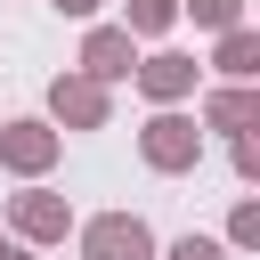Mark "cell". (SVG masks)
<instances>
[{
	"mask_svg": "<svg viewBox=\"0 0 260 260\" xmlns=\"http://www.w3.org/2000/svg\"><path fill=\"white\" fill-rule=\"evenodd\" d=\"M179 16H187L195 32H211V41H219V32H236V24H244V0H179Z\"/></svg>",
	"mask_w": 260,
	"mask_h": 260,
	"instance_id": "cell-11",
	"label": "cell"
},
{
	"mask_svg": "<svg viewBox=\"0 0 260 260\" xmlns=\"http://www.w3.org/2000/svg\"><path fill=\"white\" fill-rule=\"evenodd\" d=\"M65 162V138L41 122V114H8L0 122V171L24 179V187H49V171Z\"/></svg>",
	"mask_w": 260,
	"mask_h": 260,
	"instance_id": "cell-2",
	"label": "cell"
},
{
	"mask_svg": "<svg viewBox=\"0 0 260 260\" xmlns=\"http://www.w3.org/2000/svg\"><path fill=\"white\" fill-rule=\"evenodd\" d=\"M228 162H236L244 187H260V138H228Z\"/></svg>",
	"mask_w": 260,
	"mask_h": 260,
	"instance_id": "cell-14",
	"label": "cell"
},
{
	"mask_svg": "<svg viewBox=\"0 0 260 260\" xmlns=\"http://www.w3.org/2000/svg\"><path fill=\"white\" fill-rule=\"evenodd\" d=\"M130 81H138V98H146V106L162 114V106H187V98L203 89V65H195L187 49H138Z\"/></svg>",
	"mask_w": 260,
	"mask_h": 260,
	"instance_id": "cell-4",
	"label": "cell"
},
{
	"mask_svg": "<svg viewBox=\"0 0 260 260\" xmlns=\"http://www.w3.org/2000/svg\"><path fill=\"white\" fill-rule=\"evenodd\" d=\"M219 244H228V260H236V252H260V195H236V211H228V236H219Z\"/></svg>",
	"mask_w": 260,
	"mask_h": 260,
	"instance_id": "cell-12",
	"label": "cell"
},
{
	"mask_svg": "<svg viewBox=\"0 0 260 260\" xmlns=\"http://www.w3.org/2000/svg\"><path fill=\"white\" fill-rule=\"evenodd\" d=\"M0 260H41V252H24V244H8V252H0Z\"/></svg>",
	"mask_w": 260,
	"mask_h": 260,
	"instance_id": "cell-16",
	"label": "cell"
},
{
	"mask_svg": "<svg viewBox=\"0 0 260 260\" xmlns=\"http://www.w3.org/2000/svg\"><path fill=\"white\" fill-rule=\"evenodd\" d=\"M49 8H57V16H73V24H98V8H106V0H49Z\"/></svg>",
	"mask_w": 260,
	"mask_h": 260,
	"instance_id": "cell-15",
	"label": "cell"
},
{
	"mask_svg": "<svg viewBox=\"0 0 260 260\" xmlns=\"http://www.w3.org/2000/svg\"><path fill=\"white\" fill-rule=\"evenodd\" d=\"M41 122H49L57 138H65V130H106V122H114V89H98V81H81V73L65 65V73L49 81V114H41Z\"/></svg>",
	"mask_w": 260,
	"mask_h": 260,
	"instance_id": "cell-6",
	"label": "cell"
},
{
	"mask_svg": "<svg viewBox=\"0 0 260 260\" xmlns=\"http://www.w3.org/2000/svg\"><path fill=\"white\" fill-rule=\"evenodd\" d=\"M138 162H146L154 179H187V171L203 162V130H195V114H187V106L146 114V122H138Z\"/></svg>",
	"mask_w": 260,
	"mask_h": 260,
	"instance_id": "cell-1",
	"label": "cell"
},
{
	"mask_svg": "<svg viewBox=\"0 0 260 260\" xmlns=\"http://www.w3.org/2000/svg\"><path fill=\"white\" fill-rule=\"evenodd\" d=\"M195 130H228V138H252V130H260V81H252V89H236V81L203 89V106H195Z\"/></svg>",
	"mask_w": 260,
	"mask_h": 260,
	"instance_id": "cell-8",
	"label": "cell"
},
{
	"mask_svg": "<svg viewBox=\"0 0 260 260\" xmlns=\"http://www.w3.org/2000/svg\"><path fill=\"white\" fill-rule=\"evenodd\" d=\"M8 244H24V252H49V244H65L73 236V203L57 195V187H16L8 195V228H0Z\"/></svg>",
	"mask_w": 260,
	"mask_h": 260,
	"instance_id": "cell-3",
	"label": "cell"
},
{
	"mask_svg": "<svg viewBox=\"0 0 260 260\" xmlns=\"http://www.w3.org/2000/svg\"><path fill=\"white\" fill-rule=\"evenodd\" d=\"M154 260H228V244H219V236H179V244H162Z\"/></svg>",
	"mask_w": 260,
	"mask_h": 260,
	"instance_id": "cell-13",
	"label": "cell"
},
{
	"mask_svg": "<svg viewBox=\"0 0 260 260\" xmlns=\"http://www.w3.org/2000/svg\"><path fill=\"white\" fill-rule=\"evenodd\" d=\"M171 24H179V0H122V32L130 41H171Z\"/></svg>",
	"mask_w": 260,
	"mask_h": 260,
	"instance_id": "cell-10",
	"label": "cell"
},
{
	"mask_svg": "<svg viewBox=\"0 0 260 260\" xmlns=\"http://www.w3.org/2000/svg\"><path fill=\"white\" fill-rule=\"evenodd\" d=\"M0 252H8V236H0Z\"/></svg>",
	"mask_w": 260,
	"mask_h": 260,
	"instance_id": "cell-17",
	"label": "cell"
},
{
	"mask_svg": "<svg viewBox=\"0 0 260 260\" xmlns=\"http://www.w3.org/2000/svg\"><path fill=\"white\" fill-rule=\"evenodd\" d=\"M73 236H81V260H154V252H162V244H154V228H146L138 211L73 219Z\"/></svg>",
	"mask_w": 260,
	"mask_h": 260,
	"instance_id": "cell-5",
	"label": "cell"
},
{
	"mask_svg": "<svg viewBox=\"0 0 260 260\" xmlns=\"http://www.w3.org/2000/svg\"><path fill=\"white\" fill-rule=\"evenodd\" d=\"M130 65H138V41H130L122 24H89V32H81V49H73V73H81V81H98V89L130 81Z\"/></svg>",
	"mask_w": 260,
	"mask_h": 260,
	"instance_id": "cell-7",
	"label": "cell"
},
{
	"mask_svg": "<svg viewBox=\"0 0 260 260\" xmlns=\"http://www.w3.org/2000/svg\"><path fill=\"white\" fill-rule=\"evenodd\" d=\"M211 73L236 81V89H252V81H260V32H252V24L219 32V41H211Z\"/></svg>",
	"mask_w": 260,
	"mask_h": 260,
	"instance_id": "cell-9",
	"label": "cell"
}]
</instances>
